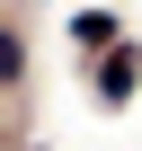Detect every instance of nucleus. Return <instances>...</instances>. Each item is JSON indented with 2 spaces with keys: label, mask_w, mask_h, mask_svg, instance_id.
Instances as JSON below:
<instances>
[{
  "label": "nucleus",
  "mask_w": 142,
  "mask_h": 151,
  "mask_svg": "<svg viewBox=\"0 0 142 151\" xmlns=\"http://www.w3.org/2000/svg\"><path fill=\"white\" fill-rule=\"evenodd\" d=\"M18 71H27V45H18L9 27H0V89H18Z\"/></svg>",
  "instance_id": "3"
},
{
  "label": "nucleus",
  "mask_w": 142,
  "mask_h": 151,
  "mask_svg": "<svg viewBox=\"0 0 142 151\" xmlns=\"http://www.w3.org/2000/svg\"><path fill=\"white\" fill-rule=\"evenodd\" d=\"M133 89H142V53L115 36V45H107V62H98V98H107V107H124Z\"/></svg>",
  "instance_id": "1"
},
{
  "label": "nucleus",
  "mask_w": 142,
  "mask_h": 151,
  "mask_svg": "<svg viewBox=\"0 0 142 151\" xmlns=\"http://www.w3.org/2000/svg\"><path fill=\"white\" fill-rule=\"evenodd\" d=\"M71 36H80V45H89V53H107V45H115V36H124V27H115V18H107V9H80V18H71Z\"/></svg>",
  "instance_id": "2"
}]
</instances>
